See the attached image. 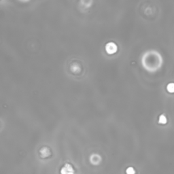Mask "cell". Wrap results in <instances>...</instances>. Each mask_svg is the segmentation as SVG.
Returning <instances> with one entry per match:
<instances>
[{
  "label": "cell",
  "mask_w": 174,
  "mask_h": 174,
  "mask_svg": "<svg viewBox=\"0 0 174 174\" xmlns=\"http://www.w3.org/2000/svg\"><path fill=\"white\" fill-rule=\"evenodd\" d=\"M106 51L109 55H113L116 52L118 47L115 43L114 42H108L106 45Z\"/></svg>",
  "instance_id": "1"
},
{
  "label": "cell",
  "mask_w": 174,
  "mask_h": 174,
  "mask_svg": "<svg viewBox=\"0 0 174 174\" xmlns=\"http://www.w3.org/2000/svg\"><path fill=\"white\" fill-rule=\"evenodd\" d=\"M73 172H74V171H73V167H72L71 165H69V164H65V165L62 167L61 171V173H65V174L73 173Z\"/></svg>",
  "instance_id": "2"
},
{
  "label": "cell",
  "mask_w": 174,
  "mask_h": 174,
  "mask_svg": "<svg viewBox=\"0 0 174 174\" xmlns=\"http://www.w3.org/2000/svg\"><path fill=\"white\" fill-rule=\"evenodd\" d=\"M102 160V158L101 156L98 155H92L91 158H90V161L93 164V165H99L101 162Z\"/></svg>",
  "instance_id": "3"
},
{
  "label": "cell",
  "mask_w": 174,
  "mask_h": 174,
  "mask_svg": "<svg viewBox=\"0 0 174 174\" xmlns=\"http://www.w3.org/2000/svg\"><path fill=\"white\" fill-rule=\"evenodd\" d=\"M40 155L42 157V158H46V157L49 156L51 155V151H50V150L47 147H44L41 150H40Z\"/></svg>",
  "instance_id": "4"
},
{
  "label": "cell",
  "mask_w": 174,
  "mask_h": 174,
  "mask_svg": "<svg viewBox=\"0 0 174 174\" xmlns=\"http://www.w3.org/2000/svg\"><path fill=\"white\" fill-rule=\"evenodd\" d=\"M70 69H71V71L73 73H78L80 72V71H81V68H80L79 64L75 63H73V64H72L71 67H70Z\"/></svg>",
  "instance_id": "5"
},
{
  "label": "cell",
  "mask_w": 174,
  "mask_h": 174,
  "mask_svg": "<svg viewBox=\"0 0 174 174\" xmlns=\"http://www.w3.org/2000/svg\"><path fill=\"white\" fill-rule=\"evenodd\" d=\"M167 122V119L166 118V116L165 115H160L159 118V122L160 124H162V125H165Z\"/></svg>",
  "instance_id": "6"
},
{
  "label": "cell",
  "mask_w": 174,
  "mask_h": 174,
  "mask_svg": "<svg viewBox=\"0 0 174 174\" xmlns=\"http://www.w3.org/2000/svg\"><path fill=\"white\" fill-rule=\"evenodd\" d=\"M167 90L169 93H174V83L172 82V83L168 84L167 86Z\"/></svg>",
  "instance_id": "7"
},
{
  "label": "cell",
  "mask_w": 174,
  "mask_h": 174,
  "mask_svg": "<svg viewBox=\"0 0 174 174\" xmlns=\"http://www.w3.org/2000/svg\"><path fill=\"white\" fill-rule=\"evenodd\" d=\"M126 172L128 174H133V173H135V170L133 168V167H128L126 171Z\"/></svg>",
  "instance_id": "8"
},
{
  "label": "cell",
  "mask_w": 174,
  "mask_h": 174,
  "mask_svg": "<svg viewBox=\"0 0 174 174\" xmlns=\"http://www.w3.org/2000/svg\"><path fill=\"white\" fill-rule=\"evenodd\" d=\"M20 1H22V2H27L29 0H20Z\"/></svg>",
  "instance_id": "9"
}]
</instances>
